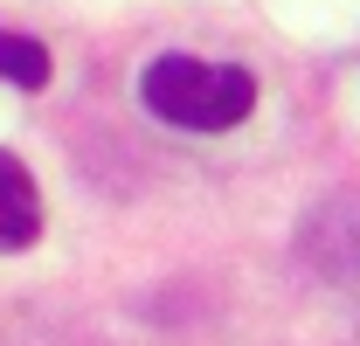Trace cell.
<instances>
[{
  "mask_svg": "<svg viewBox=\"0 0 360 346\" xmlns=\"http://www.w3.org/2000/svg\"><path fill=\"white\" fill-rule=\"evenodd\" d=\"M0 77L21 90H42L49 84V49L28 42V35H0Z\"/></svg>",
  "mask_w": 360,
  "mask_h": 346,
  "instance_id": "cell-3",
  "label": "cell"
},
{
  "mask_svg": "<svg viewBox=\"0 0 360 346\" xmlns=\"http://www.w3.org/2000/svg\"><path fill=\"white\" fill-rule=\"evenodd\" d=\"M139 97L153 118H167L180 132H229L243 125V111L257 104V84L250 70L236 63H201V56H160L146 77H139Z\"/></svg>",
  "mask_w": 360,
  "mask_h": 346,
  "instance_id": "cell-1",
  "label": "cell"
},
{
  "mask_svg": "<svg viewBox=\"0 0 360 346\" xmlns=\"http://www.w3.org/2000/svg\"><path fill=\"white\" fill-rule=\"evenodd\" d=\"M35 236H42V194L21 160L0 153V250H28Z\"/></svg>",
  "mask_w": 360,
  "mask_h": 346,
  "instance_id": "cell-2",
  "label": "cell"
}]
</instances>
